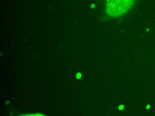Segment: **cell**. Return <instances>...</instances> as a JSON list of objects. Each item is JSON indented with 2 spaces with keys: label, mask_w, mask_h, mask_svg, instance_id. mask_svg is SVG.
<instances>
[{
  "label": "cell",
  "mask_w": 155,
  "mask_h": 116,
  "mask_svg": "<svg viewBox=\"0 0 155 116\" xmlns=\"http://www.w3.org/2000/svg\"><path fill=\"white\" fill-rule=\"evenodd\" d=\"M135 0H107V14L111 17L124 15L133 5Z\"/></svg>",
  "instance_id": "obj_1"
},
{
  "label": "cell",
  "mask_w": 155,
  "mask_h": 116,
  "mask_svg": "<svg viewBox=\"0 0 155 116\" xmlns=\"http://www.w3.org/2000/svg\"><path fill=\"white\" fill-rule=\"evenodd\" d=\"M124 106L123 105H120V107H119V109L120 110H122V109H124Z\"/></svg>",
  "instance_id": "obj_2"
}]
</instances>
